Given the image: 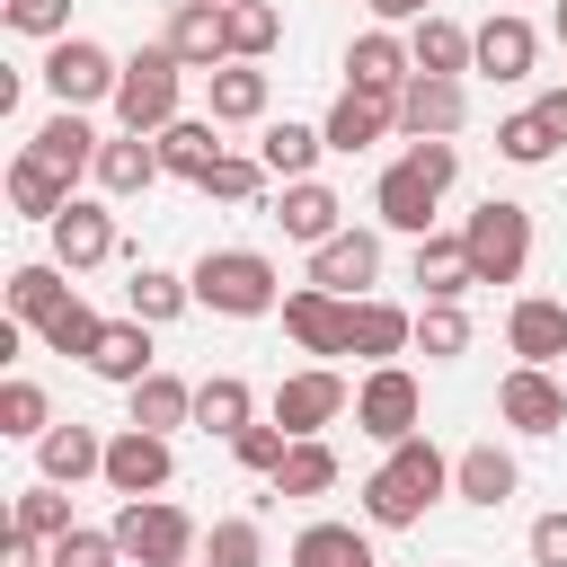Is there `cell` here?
<instances>
[{"label":"cell","mask_w":567,"mask_h":567,"mask_svg":"<svg viewBox=\"0 0 567 567\" xmlns=\"http://www.w3.org/2000/svg\"><path fill=\"white\" fill-rule=\"evenodd\" d=\"M452 487V461L425 443V434H408V443H390V461L363 478V514L381 523V532H408V523H425V505Z\"/></svg>","instance_id":"6da1fadb"},{"label":"cell","mask_w":567,"mask_h":567,"mask_svg":"<svg viewBox=\"0 0 567 567\" xmlns=\"http://www.w3.org/2000/svg\"><path fill=\"white\" fill-rule=\"evenodd\" d=\"M452 177H461V151H452V142H416L408 159H390V168H381L372 213H381L390 230L425 239V230H434V204H443V186H452Z\"/></svg>","instance_id":"7a4b0ae2"},{"label":"cell","mask_w":567,"mask_h":567,"mask_svg":"<svg viewBox=\"0 0 567 567\" xmlns=\"http://www.w3.org/2000/svg\"><path fill=\"white\" fill-rule=\"evenodd\" d=\"M186 284H195V301L221 310V319H266V310L284 301V284H275V266H266L257 248H204Z\"/></svg>","instance_id":"3957f363"},{"label":"cell","mask_w":567,"mask_h":567,"mask_svg":"<svg viewBox=\"0 0 567 567\" xmlns=\"http://www.w3.org/2000/svg\"><path fill=\"white\" fill-rule=\"evenodd\" d=\"M461 248H470V275L478 284H523V266H532V213L505 204V195H487L461 221Z\"/></svg>","instance_id":"277c9868"},{"label":"cell","mask_w":567,"mask_h":567,"mask_svg":"<svg viewBox=\"0 0 567 567\" xmlns=\"http://www.w3.org/2000/svg\"><path fill=\"white\" fill-rule=\"evenodd\" d=\"M177 80H186V62L168 44H142L124 62V80H115V124L124 133H168L177 124Z\"/></svg>","instance_id":"5b68a950"},{"label":"cell","mask_w":567,"mask_h":567,"mask_svg":"<svg viewBox=\"0 0 567 567\" xmlns=\"http://www.w3.org/2000/svg\"><path fill=\"white\" fill-rule=\"evenodd\" d=\"M106 532H115L124 558H142V567H186V549H195V523H186L168 496H124Z\"/></svg>","instance_id":"8992f818"},{"label":"cell","mask_w":567,"mask_h":567,"mask_svg":"<svg viewBox=\"0 0 567 567\" xmlns=\"http://www.w3.org/2000/svg\"><path fill=\"white\" fill-rule=\"evenodd\" d=\"M115 80H124V62H115L106 44H89V35H53V53H44V89H53L62 106H97V97H115Z\"/></svg>","instance_id":"52a82bcc"},{"label":"cell","mask_w":567,"mask_h":567,"mask_svg":"<svg viewBox=\"0 0 567 567\" xmlns=\"http://www.w3.org/2000/svg\"><path fill=\"white\" fill-rule=\"evenodd\" d=\"M416 416H425V390H416V372H399V363H372V381L354 390V425H363L372 443H408V434H416Z\"/></svg>","instance_id":"ba28073f"},{"label":"cell","mask_w":567,"mask_h":567,"mask_svg":"<svg viewBox=\"0 0 567 567\" xmlns=\"http://www.w3.org/2000/svg\"><path fill=\"white\" fill-rule=\"evenodd\" d=\"M346 408H354V390H346L328 363H310V372H284V381H275V425H284V434H319V425H337Z\"/></svg>","instance_id":"9c48e42d"},{"label":"cell","mask_w":567,"mask_h":567,"mask_svg":"<svg viewBox=\"0 0 567 567\" xmlns=\"http://www.w3.org/2000/svg\"><path fill=\"white\" fill-rule=\"evenodd\" d=\"M284 337H292L301 354H346V337H354V301L301 284V292H284Z\"/></svg>","instance_id":"30bf717a"},{"label":"cell","mask_w":567,"mask_h":567,"mask_svg":"<svg viewBox=\"0 0 567 567\" xmlns=\"http://www.w3.org/2000/svg\"><path fill=\"white\" fill-rule=\"evenodd\" d=\"M496 416H505L514 434H558V425H567V390L549 381V363H514V372L496 381Z\"/></svg>","instance_id":"8fae6325"},{"label":"cell","mask_w":567,"mask_h":567,"mask_svg":"<svg viewBox=\"0 0 567 567\" xmlns=\"http://www.w3.org/2000/svg\"><path fill=\"white\" fill-rule=\"evenodd\" d=\"M159 44H168L186 71H221V62H230V9H221V0H177Z\"/></svg>","instance_id":"7c38bea8"},{"label":"cell","mask_w":567,"mask_h":567,"mask_svg":"<svg viewBox=\"0 0 567 567\" xmlns=\"http://www.w3.org/2000/svg\"><path fill=\"white\" fill-rule=\"evenodd\" d=\"M168 434H151V425H124L115 443H106V487L115 496H159L168 487Z\"/></svg>","instance_id":"4fadbf2b"},{"label":"cell","mask_w":567,"mask_h":567,"mask_svg":"<svg viewBox=\"0 0 567 567\" xmlns=\"http://www.w3.org/2000/svg\"><path fill=\"white\" fill-rule=\"evenodd\" d=\"M461 115H470V97H461V80H443V71H416V80L399 89V124H408L416 142H452Z\"/></svg>","instance_id":"5bb4252c"},{"label":"cell","mask_w":567,"mask_h":567,"mask_svg":"<svg viewBox=\"0 0 567 567\" xmlns=\"http://www.w3.org/2000/svg\"><path fill=\"white\" fill-rule=\"evenodd\" d=\"M44 230H53V266H71V275L115 257V213H106V204H80V195H71Z\"/></svg>","instance_id":"9a60e30c"},{"label":"cell","mask_w":567,"mask_h":567,"mask_svg":"<svg viewBox=\"0 0 567 567\" xmlns=\"http://www.w3.org/2000/svg\"><path fill=\"white\" fill-rule=\"evenodd\" d=\"M381 275V239L372 230H337V239H319L310 248V284L319 292H346V301H363V284Z\"/></svg>","instance_id":"2e32d148"},{"label":"cell","mask_w":567,"mask_h":567,"mask_svg":"<svg viewBox=\"0 0 567 567\" xmlns=\"http://www.w3.org/2000/svg\"><path fill=\"white\" fill-rule=\"evenodd\" d=\"M505 346H514L523 363H558V354H567V301L523 292V301L505 310Z\"/></svg>","instance_id":"e0dca14e"},{"label":"cell","mask_w":567,"mask_h":567,"mask_svg":"<svg viewBox=\"0 0 567 567\" xmlns=\"http://www.w3.org/2000/svg\"><path fill=\"white\" fill-rule=\"evenodd\" d=\"M390 124H399V97H381V89H346V97L328 106L319 133H328V151H372Z\"/></svg>","instance_id":"ac0fdd59"},{"label":"cell","mask_w":567,"mask_h":567,"mask_svg":"<svg viewBox=\"0 0 567 567\" xmlns=\"http://www.w3.org/2000/svg\"><path fill=\"white\" fill-rule=\"evenodd\" d=\"M27 151H35L53 177H80V168H97V133H89V115H80V106H53V115L27 133Z\"/></svg>","instance_id":"d6986e66"},{"label":"cell","mask_w":567,"mask_h":567,"mask_svg":"<svg viewBox=\"0 0 567 567\" xmlns=\"http://www.w3.org/2000/svg\"><path fill=\"white\" fill-rule=\"evenodd\" d=\"M346 71H354V89H381V97H399V89L416 80V53H408L390 27H372V35H354V44H346Z\"/></svg>","instance_id":"ffe728a7"},{"label":"cell","mask_w":567,"mask_h":567,"mask_svg":"<svg viewBox=\"0 0 567 567\" xmlns=\"http://www.w3.org/2000/svg\"><path fill=\"white\" fill-rule=\"evenodd\" d=\"M532 53H540V35H532L523 18H487V27L470 35V62H478L487 80H532Z\"/></svg>","instance_id":"44dd1931"},{"label":"cell","mask_w":567,"mask_h":567,"mask_svg":"<svg viewBox=\"0 0 567 567\" xmlns=\"http://www.w3.org/2000/svg\"><path fill=\"white\" fill-rule=\"evenodd\" d=\"M159 168H168V159H159V133H115V142H97V186H106V195H142Z\"/></svg>","instance_id":"7402d4cb"},{"label":"cell","mask_w":567,"mask_h":567,"mask_svg":"<svg viewBox=\"0 0 567 567\" xmlns=\"http://www.w3.org/2000/svg\"><path fill=\"white\" fill-rule=\"evenodd\" d=\"M337 213H346V204H337V195H328L319 177H292V186H284V204H275V221H284V239H301V248H319V239H337V230H346Z\"/></svg>","instance_id":"603a6c76"},{"label":"cell","mask_w":567,"mask_h":567,"mask_svg":"<svg viewBox=\"0 0 567 567\" xmlns=\"http://www.w3.org/2000/svg\"><path fill=\"white\" fill-rule=\"evenodd\" d=\"M89 372L97 381H151V319H106V337H97V354H89Z\"/></svg>","instance_id":"cb8c5ba5"},{"label":"cell","mask_w":567,"mask_h":567,"mask_svg":"<svg viewBox=\"0 0 567 567\" xmlns=\"http://www.w3.org/2000/svg\"><path fill=\"white\" fill-rule=\"evenodd\" d=\"M35 461H44V478H62V487H80V478H106V443H97L89 425H44Z\"/></svg>","instance_id":"d4e9b609"},{"label":"cell","mask_w":567,"mask_h":567,"mask_svg":"<svg viewBox=\"0 0 567 567\" xmlns=\"http://www.w3.org/2000/svg\"><path fill=\"white\" fill-rule=\"evenodd\" d=\"M159 159H168V177L204 186V177H213V159H221V133H213V115H177V124L159 133Z\"/></svg>","instance_id":"484cf974"},{"label":"cell","mask_w":567,"mask_h":567,"mask_svg":"<svg viewBox=\"0 0 567 567\" xmlns=\"http://www.w3.org/2000/svg\"><path fill=\"white\" fill-rule=\"evenodd\" d=\"M452 487H461L470 505H505V496L523 487V470H514V452H496V443H470V452L452 461Z\"/></svg>","instance_id":"4316f807"},{"label":"cell","mask_w":567,"mask_h":567,"mask_svg":"<svg viewBox=\"0 0 567 567\" xmlns=\"http://www.w3.org/2000/svg\"><path fill=\"white\" fill-rule=\"evenodd\" d=\"M62 204H71V177H53L35 151H18V159H9V213H27V221H53Z\"/></svg>","instance_id":"83f0119b"},{"label":"cell","mask_w":567,"mask_h":567,"mask_svg":"<svg viewBox=\"0 0 567 567\" xmlns=\"http://www.w3.org/2000/svg\"><path fill=\"white\" fill-rule=\"evenodd\" d=\"M416 284H425V301H461L478 275H470V248L461 239H443V230H425L416 239Z\"/></svg>","instance_id":"f1b7e54d"},{"label":"cell","mask_w":567,"mask_h":567,"mask_svg":"<svg viewBox=\"0 0 567 567\" xmlns=\"http://www.w3.org/2000/svg\"><path fill=\"white\" fill-rule=\"evenodd\" d=\"M399 346H416V319H408L399 301H354V337H346V354H372V363H390Z\"/></svg>","instance_id":"f546056e"},{"label":"cell","mask_w":567,"mask_h":567,"mask_svg":"<svg viewBox=\"0 0 567 567\" xmlns=\"http://www.w3.org/2000/svg\"><path fill=\"white\" fill-rule=\"evenodd\" d=\"M204 80H213V124H257L266 115V71L257 62H221Z\"/></svg>","instance_id":"4dcf8cb0"},{"label":"cell","mask_w":567,"mask_h":567,"mask_svg":"<svg viewBox=\"0 0 567 567\" xmlns=\"http://www.w3.org/2000/svg\"><path fill=\"white\" fill-rule=\"evenodd\" d=\"M292 567H381V558H372V540L354 523H310L292 540Z\"/></svg>","instance_id":"1f68e13d"},{"label":"cell","mask_w":567,"mask_h":567,"mask_svg":"<svg viewBox=\"0 0 567 567\" xmlns=\"http://www.w3.org/2000/svg\"><path fill=\"white\" fill-rule=\"evenodd\" d=\"M71 266H18L9 275V319H27V328H44L62 301H71V284H62Z\"/></svg>","instance_id":"d6a6232c"},{"label":"cell","mask_w":567,"mask_h":567,"mask_svg":"<svg viewBox=\"0 0 567 567\" xmlns=\"http://www.w3.org/2000/svg\"><path fill=\"white\" fill-rule=\"evenodd\" d=\"M195 425H204V434H221V443H230L239 425H257V416H248V381H239V372L195 381Z\"/></svg>","instance_id":"836d02e7"},{"label":"cell","mask_w":567,"mask_h":567,"mask_svg":"<svg viewBox=\"0 0 567 567\" xmlns=\"http://www.w3.org/2000/svg\"><path fill=\"white\" fill-rule=\"evenodd\" d=\"M328 487H337V452L319 434H292L284 470H275V496H328Z\"/></svg>","instance_id":"e575fe53"},{"label":"cell","mask_w":567,"mask_h":567,"mask_svg":"<svg viewBox=\"0 0 567 567\" xmlns=\"http://www.w3.org/2000/svg\"><path fill=\"white\" fill-rule=\"evenodd\" d=\"M186 416H195V390H186L177 372H151V381H133V425L168 434V425H186Z\"/></svg>","instance_id":"d590c367"},{"label":"cell","mask_w":567,"mask_h":567,"mask_svg":"<svg viewBox=\"0 0 567 567\" xmlns=\"http://www.w3.org/2000/svg\"><path fill=\"white\" fill-rule=\"evenodd\" d=\"M408 53H416V71H443V80H461V71H470V35H461L452 18H416Z\"/></svg>","instance_id":"8d00e7d4"},{"label":"cell","mask_w":567,"mask_h":567,"mask_svg":"<svg viewBox=\"0 0 567 567\" xmlns=\"http://www.w3.org/2000/svg\"><path fill=\"white\" fill-rule=\"evenodd\" d=\"M328 151V133H310V124H266V142H257V159L292 186V177H310V159Z\"/></svg>","instance_id":"74e56055"},{"label":"cell","mask_w":567,"mask_h":567,"mask_svg":"<svg viewBox=\"0 0 567 567\" xmlns=\"http://www.w3.org/2000/svg\"><path fill=\"white\" fill-rule=\"evenodd\" d=\"M221 9H230V62H266L275 35H284L275 0H221Z\"/></svg>","instance_id":"f35d334b"},{"label":"cell","mask_w":567,"mask_h":567,"mask_svg":"<svg viewBox=\"0 0 567 567\" xmlns=\"http://www.w3.org/2000/svg\"><path fill=\"white\" fill-rule=\"evenodd\" d=\"M124 292H133V319H151V328H168V319H177V310L195 301V284H177L168 266H142V275H133Z\"/></svg>","instance_id":"ab89813d"},{"label":"cell","mask_w":567,"mask_h":567,"mask_svg":"<svg viewBox=\"0 0 567 567\" xmlns=\"http://www.w3.org/2000/svg\"><path fill=\"white\" fill-rule=\"evenodd\" d=\"M35 337H44L53 354H80V363H89V354H97V337H106V319H97V310H89V301L71 292V301H62V310H53V319H44Z\"/></svg>","instance_id":"60d3db41"},{"label":"cell","mask_w":567,"mask_h":567,"mask_svg":"<svg viewBox=\"0 0 567 567\" xmlns=\"http://www.w3.org/2000/svg\"><path fill=\"white\" fill-rule=\"evenodd\" d=\"M9 523H18V532H35V540H62V532H71V496H62V478H44V487H18Z\"/></svg>","instance_id":"b9f144b4"},{"label":"cell","mask_w":567,"mask_h":567,"mask_svg":"<svg viewBox=\"0 0 567 567\" xmlns=\"http://www.w3.org/2000/svg\"><path fill=\"white\" fill-rule=\"evenodd\" d=\"M496 151H505L514 168H540V159L558 151V133L540 124V106H523V115H505V124H496Z\"/></svg>","instance_id":"7bdbcfd3"},{"label":"cell","mask_w":567,"mask_h":567,"mask_svg":"<svg viewBox=\"0 0 567 567\" xmlns=\"http://www.w3.org/2000/svg\"><path fill=\"white\" fill-rule=\"evenodd\" d=\"M416 346H425L434 363L470 354V319H461V301H425V310H416Z\"/></svg>","instance_id":"ee69618b"},{"label":"cell","mask_w":567,"mask_h":567,"mask_svg":"<svg viewBox=\"0 0 567 567\" xmlns=\"http://www.w3.org/2000/svg\"><path fill=\"white\" fill-rule=\"evenodd\" d=\"M44 425H53L44 390H35V381H9V390H0V434H18V443H44Z\"/></svg>","instance_id":"f6af8a7d"},{"label":"cell","mask_w":567,"mask_h":567,"mask_svg":"<svg viewBox=\"0 0 567 567\" xmlns=\"http://www.w3.org/2000/svg\"><path fill=\"white\" fill-rule=\"evenodd\" d=\"M204 558H213V567H257V558H266V532H257L248 514H230V523H213Z\"/></svg>","instance_id":"bcb514c9"},{"label":"cell","mask_w":567,"mask_h":567,"mask_svg":"<svg viewBox=\"0 0 567 567\" xmlns=\"http://www.w3.org/2000/svg\"><path fill=\"white\" fill-rule=\"evenodd\" d=\"M115 558H124V540H115V532H89V523H71V532L53 540V558H44V567H115Z\"/></svg>","instance_id":"7dc6e473"},{"label":"cell","mask_w":567,"mask_h":567,"mask_svg":"<svg viewBox=\"0 0 567 567\" xmlns=\"http://www.w3.org/2000/svg\"><path fill=\"white\" fill-rule=\"evenodd\" d=\"M266 177H275L266 159H239V151H221V159H213V177H204V195H221V204H248Z\"/></svg>","instance_id":"c3c4849f"},{"label":"cell","mask_w":567,"mask_h":567,"mask_svg":"<svg viewBox=\"0 0 567 567\" xmlns=\"http://www.w3.org/2000/svg\"><path fill=\"white\" fill-rule=\"evenodd\" d=\"M230 452H239V470L275 478V470H284V452H292V434H284V425H239V434H230Z\"/></svg>","instance_id":"681fc988"},{"label":"cell","mask_w":567,"mask_h":567,"mask_svg":"<svg viewBox=\"0 0 567 567\" xmlns=\"http://www.w3.org/2000/svg\"><path fill=\"white\" fill-rule=\"evenodd\" d=\"M0 18L18 35H71V0H0Z\"/></svg>","instance_id":"f907efd6"},{"label":"cell","mask_w":567,"mask_h":567,"mask_svg":"<svg viewBox=\"0 0 567 567\" xmlns=\"http://www.w3.org/2000/svg\"><path fill=\"white\" fill-rule=\"evenodd\" d=\"M532 567H567V514H540L532 523Z\"/></svg>","instance_id":"816d5d0a"},{"label":"cell","mask_w":567,"mask_h":567,"mask_svg":"<svg viewBox=\"0 0 567 567\" xmlns=\"http://www.w3.org/2000/svg\"><path fill=\"white\" fill-rule=\"evenodd\" d=\"M372 18H390V27L399 18H434V0H372Z\"/></svg>","instance_id":"f5cc1de1"},{"label":"cell","mask_w":567,"mask_h":567,"mask_svg":"<svg viewBox=\"0 0 567 567\" xmlns=\"http://www.w3.org/2000/svg\"><path fill=\"white\" fill-rule=\"evenodd\" d=\"M540 124H549V133L567 142V89H549V97H540Z\"/></svg>","instance_id":"db71d44e"},{"label":"cell","mask_w":567,"mask_h":567,"mask_svg":"<svg viewBox=\"0 0 567 567\" xmlns=\"http://www.w3.org/2000/svg\"><path fill=\"white\" fill-rule=\"evenodd\" d=\"M558 27H567V0H558Z\"/></svg>","instance_id":"11a10c76"},{"label":"cell","mask_w":567,"mask_h":567,"mask_svg":"<svg viewBox=\"0 0 567 567\" xmlns=\"http://www.w3.org/2000/svg\"><path fill=\"white\" fill-rule=\"evenodd\" d=\"M204 567H213V558H204Z\"/></svg>","instance_id":"9f6ffc18"}]
</instances>
